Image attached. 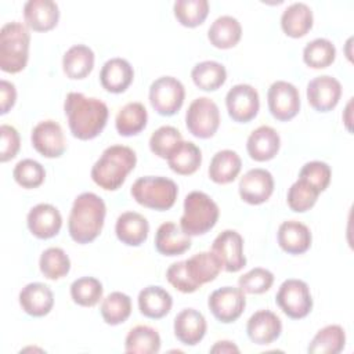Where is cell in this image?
<instances>
[{"label": "cell", "mask_w": 354, "mask_h": 354, "mask_svg": "<svg viewBox=\"0 0 354 354\" xmlns=\"http://www.w3.org/2000/svg\"><path fill=\"white\" fill-rule=\"evenodd\" d=\"M64 112L73 137L87 141L101 134L108 120V106L104 101L86 97L82 93H68L64 102Z\"/></svg>", "instance_id": "cell-1"}, {"label": "cell", "mask_w": 354, "mask_h": 354, "mask_svg": "<svg viewBox=\"0 0 354 354\" xmlns=\"http://www.w3.org/2000/svg\"><path fill=\"white\" fill-rule=\"evenodd\" d=\"M105 214V202L97 194L83 192L77 195L68 220L71 238L80 245L93 242L102 231Z\"/></svg>", "instance_id": "cell-2"}, {"label": "cell", "mask_w": 354, "mask_h": 354, "mask_svg": "<svg viewBox=\"0 0 354 354\" xmlns=\"http://www.w3.org/2000/svg\"><path fill=\"white\" fill-rule=\"evenodd\" d=\"M136 163L137 155L130 147L111 145L104 149L100 159L91 167V178L100 188L116 191L136 167Z\"/></svg>", "instance_id": "cell-3"}, {"label": "cell", "mask_w": 354, "mask_h": 354, "mask_svg": "<svg viewBox=\"0 0 354 354\" xmlns=\"http://www.w3.org/2000/svg\"><path fill=\"white\" fill-rule=\"evenodd\" d=\"M30 33L18 22H7L0 29V69L7 73H18L25 69L29 58Z\"/></svg>", "instance_id": "cell-4"}, {"label": "cell", "mask_w": 354, "mask_h": 354, "mask_svg": "<svg viewBox=\"0 0 354 354\" xmlns=\"http://www.w3.org/2000/svg\"><path fill=\"white\" fill-rule=\"evenodd\" d=\"M217 203L202 191H192L184 199V213L180 228L189 236L203 235L210 231L218 220Z\"/></svg>", "instance_id": "cell-5"}, {"label": "cell", "mask_w": 354, "mask_h": 354, "mask_svg": "<svg viewBox=\"0 0 354 354\" xmlns=\"http://www.w3.org/2000/svg\"><path fill=\"white\" fill-rule=\"evenodd\" d=\"M130 192L138 205L163 212L169 210L176 203L178 187L167 177L144 176L133 183Z\"/></svg>", "instance_id": "cell-6"}, {"label": "cell", "mask_w": 354, "mask_h": 354, "mask_svg": "<svg viewBox=\"0 0 354 354\" xmlns=\"http://www.w3.org/2000/svg\"><path fill=\"white\" fill-rule=\"evenodd\" d=\"M275 301L278 307L292 319L307 317L313 308V296L308 285L301 279H286L281 283Z\"/></svg>", "instance_id": "cell-7"}, {"label": "cell", "mask_w": 354, "mask_h": 354, "mask_svg": "<svg viewBox=\"0 0 354 354\" xmlns=\"http://www.w3.org/2000/svg\"><path fill=\"white\" fill-rule=\"evenodd\" d=\"M185 126L196 138H210L220 126V111L217 104L207 98H195L185 113Z\"/></svg>", "instance_id": "cell-8"}, {"label": "cell", "mask_w": 354, "mask_h": 354, "mask_svg": "<svg viewBox=\"0 0 354 354\" xmlns=\"http://www.w3.org/2000/svg\"><path fill=\"white\" fill-rule=\"evenodd\" d=\"M185 98L183 83L173 76H162L149 86V102L156 113L162 116L176 115Z\"/></svg>", "instance_id": "cell-9"}, {"label": "cell", "mask_w": 354, "mask_h": 354, "mask_svg": "<svg viewBox=\"0 0 354 354\" xmlns=\"http://www.w3.org/2000/svg\"><path fill=\"white\" fill-rule=\"evenodd\" d=\"M207 306L216 319L223 324H231L242 315L246 307V297L241 288L223 286L210 293Z\"/></svg>", "instance_id": "cell-10"}, {"label": "cell", "mask_w": 354, "mask_h": 354, "mask_svg": "<svg viewBox=\"0 0 354 354\" xmlns=\"http://www.w3.org/2000/svg\"><path fill=\"white\" fill-rule=\"evenodd\" d=\"M267 102L271 115L279 122L293 119L300 111L299 90L285 80H277L270 86L267 91Z\"/></svg>", "instance_id": "cell-11"}, {"label": "cell", "mask_w": 354, "mask_h": 354, "mask_svg": "<svg viewBox=\"0 0 354 354\" xmlns=\"http://www.w3.org/2000/svg\"><path fill=\"white\" fill-rule=\"evenodd\" d=\"M225 105L230 118L238 123L253 120L260 109L257 90L250 84H235L225 95Z\"/></svg>", "instance_id": "cell-12"}, {"label": "cell", "mask_w": 354, "mask_h": 354, "mask_svg": "<svg viewBox=\"0 0 354 354\" xmlns=\"http://www.w3.org/2000/svg\"><path fill=\"white\" fill-rule=\"evenodd\" d=\"M212 252L217 256L223 270L227 272H238L246 266L243 238L234 230H224L220 232L212 243Z\"/></svg>", "instance_id": "cell-13"}, {"label": "cell", "mask_w": 354, "mask_h": 354, "mask_svg": "<svg viewBox=\"0 0 354 354\" xmlns=\"http://www.w3.org/2000/svg\"><path fill=\"white\" fill-rule=\"evenodd\" d=\"M33 148L44 158H59L66 149L65 137L59 123L55 120H43L37 123L30 133Z\"/></svg>", "instance_id": "cell-14"}, {"label": "cell", "mask_w": 354, "mask_h": 354, "mask_svg": "<svg viewBox=\"0 0 354 354\" xmlns=\"http://www.w3.org/2000/svg\"><path fill=\"white\" fill-rule=\"evenodd\" d=\"M238 191L243 202L249 205H261L272 195V174L266 169H250L241 177Z\"/></svg>", "instance_id": "cell-15"}, {"label": "cell", "mask_w": 354, "mask_h": 354, "mask_svg": "<svg viewBox=\"0 0 354 354\" xmlns=\"http://www.w3.org/2000/svg\"><path fill=\"white\" fill-rule=\"evenodd\" d=\"M307 101L317 112L332 111L342 97L340 82L329 75L317 76L307 84Z\"/></svg>", "instance_id": "cell-16"}, {"label": "cell", "mask_w": 354, "mask_h": 354, "mask_svg": "<svg viewBox=\"0 0 354 354\" xmlns=\"http://www.w3.org/2000/svg\"><path fill=\"white\" fill-rule=\"evenodd\" d=\"M26 223L32 235L39 239H50L59 232L62 227V216L55 206L50 203H39L29 210Z\"/></svg>", "instance_id": "cell-17"}, {"label": "cell", "mask_w": 354, "mask_h": 354, "mask_svg": "<svg viewBox=\"0 0 354 354\" xmlns=\"http://www.w3.org/2000/svg\"><path fill=\"white\" fill-rule=\"evenodd\" d=\"M282 332L279 317L270 310H259L250 315L246 324V333L254 344L266 346L275 342Z\"/></svg>", "instance_id": "cell-18"}, {"label": "cell", "mask_w": 354, "mask_h": 354, "mask_svg": "<svg viewBox=\"0 0 354 354\" xmlns=\"http://www.w3.org/2000/svg\"><path fill=\"white\" fill-rule=\"evenodd\" d=\"M174 336L185 346H196L206 335L207 324L202 313L184 308L174 318Z\"/></svg>", "instance_id": "cell-19"}, {"label": "cell", "mask_w": 354, "mask_h": 354, "mask_svg": "<svg viewBox=\"0 0 354 354\" xmlns=\"http://www.w3.org/2000/svg\"><path fill=\"white\" fill-rule=\"evenodd\" d=\"M24 19L32 30L48 32L58 24V4L51 0H29L24 4Z\"/></svg>", "instance_id": "cell-20"}, {"label": "cell", "mask_w": 354, "mask_h": 354, "mask_svg": "<svg viewBox=\"0 0 354 354\" xmlns=\"http://www.w3.org/2000/svg\"><path fill=\"white\" fill-rule=\"evenodd\" d=\"M221 268L223 266L213 252H199L184 260L185 274L196 289L207 282L214 281Z\"/></svg>", "instance_id": "cell-21"}, {"label": "cell", "mask_w": 354, "mask_h": 354, "mask_svg": "<svg viewBox=\"0 0 354 354\" xmlns=\"http://www.w3.org/2000/svg\"><path fill=\"white\" fill-rule=\"evenodd\" d=\"M277 239L279 248L288 254H303L311 246V231L297 220H288L279 225Z\"/></svg>", "instance_id": "cell-22"}, {"label": "cell", "mask_w": 354, "mask_h": 354, "mask_svg": "<svg viewBox=\"0 0 354 354\" xmlns=\"http://www.w3.org/2000/svg\"><path fill=\"white\" fill-rule=\"evenodd\" d=\"M134 77V71L130 62L124 58H111L108 59L100 72L101 86L113 94L123 93L129 88Z\"/></svg>", "instance_id": "cell-23"}, {"label": "cell", "mask_w": 354, "mask_h": 354, "mask_svg": "<svg viewBox=\"0 0 354 354\" xmlns=\"http://www.w3.org/2000/svg\"><path fill=\"white\" fill-rule=\"evenodd\" d=\"M281 137L271 126H260L250 133L246 141L249 156L256 162L271 160L279 151Z\"/></svg>", "instance_id": "cell-24"}, {"label": "cell", "mask_w": 354, "mask_h": 354, "mask_svg": "<svg viewBox=\"0 0 354 354\" xmlns=\"http://www.w3.org/2000/svg\"><path fill=\"white\" fill-rule=\"evenodd\" d=\"M19 306L28 315L44 317L54 306L53 290L41 282H30L19 292Z\"/></svg>", "instance_id": "cell-25"}, {"label": "cell", "mask_w": 354, "mask_h": 354, "mask_svg": "<svg viewBox=\"0 0 354 354\" xmlns=\"http://www.w3.org/2000/svg\"><path fill=\"white\" fill-rule=\"evenodd\" d=\"M115 232L122 243L127 246H140L148 238L149 224L142 214L137 212H124L116 220Z\"/></svg>", "instance_id": "cell-26"}, {"label": "cell", "mask_w": 354, "mask_h": 354, "mask_svg": "<svg viewBox=\"0 0 354 354\" xmlns=\"http://www.w3.org/2000/svg\"><path fill=\"white\" fill-rule=\"evenodd\" d=\"M191 238L177 224L167 221L159 225L155 235V248L163 256H178L191 248Z\"/></svg>", "instance_id": "cell-27"}, {"label": "cell", "mask_w": 354, "mask_h": 354, "mask_svg": "<svg viewBox=\"0 0 354 354\" xmlns=\"http://www.w3.org/2000/svg\"><path fill=\"white\" fill-rule=\"evenodd\" d=\"M171 295L162 286L149 285L138 293L140 313L151 319H159L167 315L171 310Z\"/></svg>", "instance_id": "cell-28"}, {"label": "cell", "mask_w": 354, "mask_h": 354, "mask_svg": "<svg viewBox=\"0 0 354 354\" xmlns=\"http://www.w3.org/2000/svg\"><path fill=\"white\" fill-rule=\"evenodd\" d=\"M313 11L306 3H293L288 6L281 17V28L289 37L299 39L306 36L313 28Z\"/></svg>", "instance_id": "cell-29"}, {"label": "cell", "mask_w": 354, "mask_h": 354, "mask_svg": "<svg viewBox=\"0 0 354 354\" xmlns=\"http://www.w3.org/2000/svg\"><path fill=\"white\" fill-rule=\"evenodd\" d=\"M94 68V51L84 44H75L62 57V69L66 77L80 80L87 77Z\"/></svg>", "instance_id": "cell-30"}, {"label": "cell", "mask_w": 354, "mask_h": 354, "mask_svg": "<svg viewBox=\"0 0 354 354\" xmlns=\"http://www.w3.org/2000/svg\"><path fill=\"white\" fill-rule=\"evenodd\" d=\"M242 36L239 21L231 15H221L214 19L207 30V39L216 48L227 50L235 47Z\"/></svg>", "instance_id": "cell-31"}, {"label": "cell", "mask_w": 354, "mask_h": 354, "mask_svg": "<svg viewBox=\"0 0 354 354\" xmlns=\"http://www.w3.org/2000/svg\"><path fill=\"white\" fill-rule=\"evenodd\" d=\"M242 167L239 155L232 149H223L213 155L209 165V178L216 184L232 183Z\"/></svg>", "instance_id": "cell-32"}, {"label": "cell", "mask_w": 354, "mask_h": 354, "mask_svg": "<svg viewBox=\"0 0 354 354\" xmlns=\"http://www.w3.org/2000/svg\"><path fill=\"white\" fill-rule=\"evenodd\" d=\"M148 120V113L141 102H129L116 115L115 127L123 137H131L141 133Z\"/></svg>", "instance_id": "cell-33"}, {"label": "cell", "mask_w": 354, "mask_h": 354, "mask_svg": "<svg viewBox=\"0 0 354 354\" xmlns=\"http://www.w3.org/2000/svg\"><path fill=\"white\" fill-rule=\"evenodd\" d=\"M346 346V332L340 325H326L310 342L307 351L311 354H339Z\"/></svg>", "instance_id": "cell-34"}, {"label": "cell", "mask_w": 354, "mask_h": 354, "mask_svg": "<svg viewBox=\"0 0 354 354\" xmlns=\"http://www.w3.org/2000/svg\"><path fill=\"white\" fill-rule=\"evenodd\" d=\"M191 77L199 90L214 91L225 83L227 71L225 66L217 61H202L192 68Z\"/></svg>", "instance_id": "cell-35"}, {"label": "cell", "mask_w": 354, "mask_h": 354, "mask_svg": "<svg viewBox=\"0 0 354 354\" xmlns=\"http://www.w3.org/2000/svg\"><path fill=\"white\" fill-rule=\"evenodd\" d=\"M160 350V336L148 325H137L126 336L124 351L133 354H155Z\"/></svg>", "instance_id": "cell-36"}, {"label": "cell", "mask_w": 354, "mask_h": 354, "mask_svg": "<svg viewBox=\"0 0 354 354\" xmlns=\"http://www.w3.org/2000/svg\"><path fill=\"white\" fill-rule=\"evenodd\" d=\"M169 167L181 176L194 174L202 163V152L191 141H183L177 149L167 158Z\"/></svg>", "instance_id": "cell-37"}, {"label": "cell", "mask_w": 354, "mask_h": 354, "mask_svg": "<svg viewBox=\"0 0 354 354\" xmlns=\"http://www.w3.org/2000/svg\"><path fill=\"white\" fill-rule=\"evenodd\" d=\"M336 58V47L328 39L318 37L306 44L303 50V61L313 69H324L333 64Z\"/></svg>", "instance_id": "cell-38"}, {"label": "cell", "mask_w": 354, "mask_h": 354, "mask_svg": "<svg viewBox=\"0 0 354 354\" xmlns=\"http://www.w3.org/2000/svg\"><path fill=\"white\" fill-rule=\"evenodd\" d=\"M101 317L108 325H119L131 314V299L126 293L112 292L101 303Z\"/></svg>", "instance_id": "cell-39"}, {"label": "cell", "mask_w": 354, "mask_h": 354, "mask_svg": "<svg viewBox=\"0 0 354 354\" xmlns=\"http://www.w3.org/2000/svg\"><path fill=\"white\" fill-rule=\"evenodd\" d=\"M176 19L185 28H195L205 22L209 14L207 0H177L173 6Z\"/></svg>", "instance_id": "cell-40"}, {"label": "cell", "mask_w": 354, "mask_h": 354, "mask_svg": "<svg viewBox=\"0 0 354 354\" xmlns=\"http://www.w3.org/2000/svg\"><path fill=\"white\" fill-rule=\"evenodd\" d=\"M39 267L41 274L51 281L61 279L66 277L71 270V260L68 254L61 248L46 249L39 260Z\"/></svg>", "instance_id": "cell-41"}, {"label": "cell", "mask_w": 354, "mask_h": 354, "mask_svg": "<svg viewBox=\"0 0 354 354\" xmlns=\"http://www.w3.org/2000/svg\"><path fill=\"white\" fill-rule=\"evenodd\" d=\"M319 194L321 192L313 184L303 178H297V181H295L288 189L286 202L290 210L304 213L315 205Z\"/></svg>", "instance_id": "cell-42"}, {"label": "cell", "mask_w": 354, "mask_h": 354, "mask_svg": "<svg viewBox=\"0 0 354 354\" xmlns=\"http://www.w3.org/2000/svg\"><path fill=\"white\" fill-rule=\"evenodd\" d=\"M102 283L94 277H82L72 282L71 297L82 307H94L102 299Z\"/></svg>", "instance_id": "cell-43"}, {"label": "cell", "mask_w": 354, "mask_h": 354, "mask_svg": "<svg viewBox=\"0 0 354 354\" xmlns=\"http://www.w3.org/2000/svg\"><path fill=\"white\" fill-rule=\"evenodd\" d=\"M183 142L181 133L173 126H160L149 137V149L162 159H167Z\"/></svg>", "instance_id": "cell-44"}, {"label": "cell", "mask_w": 354, "mask_h": 354, "mask_svg": "<svg viewBox=\"0 0 354 354\" xmlns=\"http://www.w3.org/2000/svg\"><path fill=\"white\" fill-rule=\"evenodd\" d=\"M12 177L22 188L32 189L43 184L46 178V170L37 160L22 159L15 165L12 170Z\"/></svg>", "instance_id": "cell-45"}, {"label": "cell", "mask_w": 354, "mask_h": 354, "mask_svg": "<svg viewBox=\"0 0 354 354\" xmlns=\"http://www.w3.org/2000/svg\"><path fill=\"white\" fill-rule=\"evenodd\" d=\"M274 283V274L263 267H256L243 274L238 279V285L243 293L261 295Z\"/></svg>", "instance_id": "cell-46"}, {"label": "cell", "mask_w": 354, "mask_h": 354, "mask_svg": "<svg viewBox=\"0 0 354 354\" xmlns=\"http://www.w3.org/2000/svg\"><path fill=\"white\" fill-rule=\"evenodd\" d=\"M332 170L328 163L321 160H313L307 162L299 173V178H303L313 184L319 192L325 191L330 183Z\"/></svg>", "instance_id": "cell-47"}, {"label": "cell", "mask_w": 354, "mask_h": 354, "mask_svg": "<svg viewBox=\"0 0 354 354\" xmlns=\"http://www.w3.org/2000/svg\"><path fill=\"white\" fill-rule=\"evenodd\" d=\"M0 136H1L0 160L4 163L17 156L21 147V141H19V134L17 129L10 124L0 126Z\"/></svg>", "instance_id": "cell-48"}, {"label": "cell", "mask_w": 354, "mask_h": 354, "mask_svg": "<svg viewBox=\"0 0 354 354\" xmlns=\"http://www.w3.org/2000/svg\"><path fill=\"white\" fill-rule=\"evenodd\" d=\"M166 279L169 281V283L176 288L177 290L183 292V293H192L195 290H198L189 281V278L185 274L184 270V260L173 263L167 271H166Z\"/></svg>", "instance_id": "cell-49"}, {"label": "cell", "mask_w": 354, "mask_h": 354, "mask_svg": "<svg viewBox=\"0 0 354 354\" xmlns=\"http://www.w3.org/2000/svg\"><path fill=\"white\" fill-rule=\"evenodd\" d=\"M17 101L15 86L7 80H0V113L6 115Z\"/></svg>", "instance_id": "cell-50"}, {"label": "cell", "mask_w": 354, "mask_h": 354, "mask_svg": "<svg viewBox=\"0 0 354 354\" xmlns=\"http://www.w3.org/2000/svg\"><path fill=\"white\" fill-rule=\"evenodd\" d=\"M210 353H218V354L239 353V348H238V346L234 342L220 340V342H216L213 347H210Z\"/></svg>", "instance_id": "cell-51"}, {"label": "cell", "mask_w": 354, "mask_h": 354, "mask_svg": "<svg viewBox=\"0 0 354 354\" xmlns=\"http://www.w3.org/2000/svg\"><path fill=\"white\" fill-rule=\"evenodd\" d=\"M351 100H353V98H350V101H348V104H347V108H346V112H347V115H350V106H351ZM350 122H351L350 119H346V122H344V123H346V127H347V130H348V131H351V126H350Z\"/></svg>", "instance_id": "cell-52"}]
</instances>
